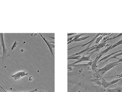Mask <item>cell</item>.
Instances as JSON below:
<instances>
[{
    "mask_svg": "<svg viewBox=\"0 0 122 92\" xmlns=\"http://www.w3.org/2000/svg\"><path fill=\"white\" fill-rule=\"evenodd\" d=\"M107 33H106V34H102V35H101V36H98V37L97 38L96 40V45H98V44H99V42H100L101 40H102L103 39V36H105V35H106Z\"/></svg>",
    "mask_w": 122,
    "mask_h": 92,
    "instance_id": "obj_14",
    "label": "cell"
},
{
    "mask_svg": "<svg viewBox=\"0 0 122 92\" xmlns=\"http://www.w3.org/2000/svg\"><path fill=\"white\" fill-rule=\"evenodd\" d=\"M17 45H18V42L15 41L14 42V45H13V46L11 47V50L14 49V48L16 46H17Z\"/></svg>",
    "mask_w": 122,
    "mask_h": 92,
    "instance_id": "obj_19",
    "label": "cell"
},
{
    "mask_svg": "<svg viewBox=\"0 0 122 92\" xmlns=\"http://www.w3.org/2000/svg\"><path fill=\"white\" fill-rule=\"evenodd\" d=\"M117 84H118V85H122V78H121L120 80Z\"/></svg>",
    "mask_w": 122,
    "mask_h": 92,
    "instance_id": "obj_22",
    "label": "cell"
},
{
    "mask_svg": "<svg viewBox=\"0 0 122 92\" xmlns=\"http://www.w3.org/2000/svg\"><path fill=\"white\" fill-rule=\"evenodd\" d=\"M122 40H121L119 41L118 42H117V43H115V44H114L113 45H111V46H109V47H107L106 49H105L103 51L100 52V53L98 55H97V56H96V59H94V60L93 61V63H98V62L99 61H100V58L102 57V56H103V54H105V53H107V52H109L110 50H111V49H114V47H117V46H119L120 45H122Z\"/></svg>",
    "mask_w": 122,
    "mask_h": 92,
    "instance_id": "obj_2",
    "label": "cell"
},
{
    "mask_svg": "<svg viewBox=\"0 0 122 92\" xmlns=\"http://www.w3.org/2000/svg\"><path fill=\"white\" fill-rule=\"evenodd\" d=\"M91 44H89V45H88V46L86 47H85V48L84 50H81V51H80L79 52H77V53H75V54H74L70 56H81V54H82L84 53H85V52H88V51L90 49L92 48V46L91 47V46H90Z\"/></svg>",
    "mask_w": 122,
    "mask_h": 92,
    "instance_id": "obj_9",
    "label": "cell"
},
{
    "mask_svg": "<svg viewBox=\"0 0 122 92\" xmlns=\"http://www.w3.org/2000/svg\"><path fill=\"white\" fill-rule=\"evenodd\" d=\"M120 63L118 62V61L117 62H112V63H110L107 64L105 67H102V68L99 69L98 70V71L97 72L96 75L97 76H98V77H102L103 76V75L105 74V73H106L107 72L109 71V70H110L111 69L114 68V67L117 66H118L119 64H120Z\"/></svg>",
    "mask_w": 122,
    "mask_h": 92,
    "instance_id": "obj_1",
    "label": "cell"
},
{
    "mask_svg": "<svg viewBox=\"0 0 122 92\" xmlns=\"http://www.w3.org/2000/svg\"><path fill=\"white\" fill-rule=\"evenodd\" d=\"M92 81L94 83L98 84L99 85H102V84H101V82H100V80H99L98 79H94L93 80H92Z\"/></svg>",
    "mask_w": 122,
    "mask_h": 92,
    "instance_id": "obj_18",
    "label": "cell"
},
{
    "mask_svg": "<svg viewBox=\"0 0 122 92\" xmlns=\"http://www.w3.org/2000/svg\"><path fill=\"white\" fill-rule=\"evenodd\" d=\"M75 34H76V33H68V36H71V35H75Z\"/></svg>",
    "mask_w": 122,
    "mask_h": 92,
    "instance_id": "obj_23",
    "label": "cell"
},
{
    "mask_svg": "<svg viewBox=\"0 0 122 92\" xmlns=\"http://www.w3.org/2000/svg\"><path fill=\"white\" fill-rule=\"evenodd\" d=\"M84 35V33H82V34H79V35H76L75 36H74V39H73L71 41H69V42H68L67 44L68 45V44H71V43H72L73 42H75L76 40H77V39H79V38H80L81 36H82Z\"/></svg>",
    "mask_w": 122,
    "mask_h": 92,
    "instance_id": "obj_11",
    "label": "cell"
},
{
    "mask_svg": "<svg viewBox=\"0 0 122 92\" xmlns=\"http://www.w3.org/2000/svg\"><path fill=\"white\" fill-rule=\"evenodd\" d=\"M108 92H122V87H119L114 89H110L107 90Z\"/></svg>",
    "mask_w": 122,
    "mask_h": 92,
    "instance_id": "obj_12",
    "label": "cell"
},
{
    "mask_svg": "<svg viewBox=\"0 0 122 92\" xmlns=\"http://www.w3.org/2000/svg\"><path fill=\"white\" fill-rule=\"evenodd\" d=\"M89 38V36H85V37H80L79 38V39H77V40L75 41V42H79V41H81L83 40H86Z\"/></svg>",
    "mask_w": 122,
    "mask_h": 92,
    "instance_id": "obj_16",
    "label": "cell"
},
{
    "mask_svg": "<svg viewBox=\"0 0 122 92\" xmlns=\"http://www.w3.org/2000/svg\"><path fill=\"white\" fill-rule=\"evenodd\" d=\"M40 36L41 37L42 39H43V40L45 41L46 44L47 46H48L49 49L50 53H51V55H52L53 56H54V53H53V49L54 48V43H51L50 41H48L46 39H45V37H44L43 36H42V35L41 34V33H40Z\"/></svg>",
    "mask_w": 122,
    "mask_h": 92,
    "instance_id": "obj_6",
    "label": "cell"
},
{
    "mask_svg": "<svg viewBox=\"0 0 122 92\" xmlns=\"http://www.w3.org/2000/svg\"><path fill=\"white\" fill-rule=\"evenodd\" d=\"M120 52H122V49L120 50H118V51H115V52H114V53H111V54H109V55H108V56H104V57H103L102 58H101V59H100V61H99L98 62V63L101 62V61H105V60H106V59H107L108 58H109L110 57H111V56H113V55L115 54L120 53Z\"/></svg>",
    "mask_w": 122,
    "mask_h": 92,
    "instance_id": "obj_10",
    "label": "cell"
},
{
    "mask_svg": "<svg viewBox=\"0 0 122 92\" xmlns=\"http://www.w3.org/2000/svg\"><path fill=\"white\" fill-rule=\"evenodd\" d=\"M117 76L118 77V79L122 78V73H121V74H119V75H117Z\"/></svg>",
    "mask_w": 122,
    "mask_h": 92,
    "instance_id": "obj_21",
    "label": "cell"
},
{
    "mask_svg": "<svg viewBox=\"0 0 122 92\" xmlns=\"http://www.w3.org/2000/svg\"><path fill=\"white\" fill-rule=\"evenodd\" d=\"M28 73L24 71H21L16 72L15 74L11 75V77L13 78L15 80H19L24 76H26Z\"/></svg>",
    "mask_w": 122,
    "mask_h": 92,
    "instance_id": "obj_3",
    "label": "cell"
},
{
    "mask_svg": "<svg viewBox=\"0 0 122 92\" xmlns=\"http://www.w3.org/2000/svg\"><path fill=\"white\" fill-rule=\"evenodd\" d=\"M81 57V56H69L68 57L67 59H68V60H69V59H75V60L78 61Z\"/></svg>",
    "mask_w": 122,
    "mask_h": 92,
    "instance_id": "obj_15",
    "label": "cell"
},
{
    "mask_svg": "<svg viewBox=\"0 0 122 92\" xmlns=\"http://www.w3.org/2000/svg\"><path fill=\"white\" fill-rule=\"evenodd\" d=\"M0 40H1V45L2 47V50H3V54H2V59H4V57H5V56L8 53V51L6 49L5 47V45L4 42V34L3 33H0Z\"/></svg>",
    "mask_w": 122,
    "mask_h": 92,
    "instance_id": "obj_7",
    "label": "cell"
},
{
    "mask_svg": "<svg viewBox=\"0 0 122 92\" xmlns=\"http://www.w3.org/2000/svg\"><path fill=\"white\" fill-rule=\"evenodd\" d=\"M120 79H121V78H120V79H115V80H114L111 81V82H106V80H102V81L101 82V84H102V85L103 87V88H108L109 87H110V86L117 84L120 80Z\"/></svg>",
    "mask_w": 122,
    "mask_h": 92,
    "instance_id": "obj_5",
    "label": "cell"
},
{
    "mask_svg": "<svg viewBox=\"0 0 122 92\" xmlns=\"http://www.w3.org/2000/svg\"><path fill=\"white\" fill-rule=\"evenodd\" d=\"M79 92H80V91H79Z\"/></svg>",
    "mask_w": 122,
    "mask_h": 92,
    "instance_id": "obj_25",
    "label": "cell"
},
{
    "mask_svg": "<svg viewBox=\"0 0 122 92\" xmlns=\"http://www.w3.org/2000/svg\"><path fill=\"white\" fill-rule=\"evenodd\" d=\"M117 59H118V63H122V58H117Z\"/></svg>",
    "mask_w": 122,
    "mask_h": 92,
    "instance_id": "obj_20",
    "label": "cell"
},
{
    "mask_svg": "<svg viewBox=\"0 0 122 92\" xmlns=\"http://www.w3.org/2000/svg\"></svg>",
    "mask_w": 122,
    "mask_h": 92,
    "instance_id": "obj_26",
    "label": "cell"
},
{
    "mask_svg": "<svg viewBox=\"0 0 122 92\" xmlns=\"http://www.w3.org/2000/svg\"><path fill=\"white\" fill-rule=\"evenodd\" d=\"M91 56V54H90L89 56H81V57L78 61H76V62H74L73 63L68 64V67L74 66L75 64H76L77 63H80V62H85V61H86V62H91V61H92L91 59V57H90Z\"/></svg>",
    "mask_w": 122,
    "mask_h": 92,
    "instance_id": "obj_4",
    "label": "cell"
},
{
    "mask_svg": "<svg viewBox=\"0 0 122 92\" xmlns=\"http://www.w3.org/2000/svg\"><path fill=\"white\" fill-rule=\"evenodd\" d=\"M0 88H1V89H2V90H4V91L5 92H7L6 90L5 89H4V88H3V87H2V86L0 85ZM38 90V88H36V89L35 90H31V91H27V92H41V91H40V92H37V90Z\"/></svg>",
    "mask_w": 122,
    "mask_h": 92,
    "instance_id": "obj_17",
    "label": "cell"
},
{
    "mask_svg": "<svg viewBox=\"0 0 122 92\" xmlns=\"http://www.w3.org/2000/svg\"><path fill=\"white\" fill-rule=\"evenodd\" d=\"M102 35V34H101V33H97V35H96V36L95 37H94L93 38V39H92V40H91V41H90L89 42H86V43H85V44H83V45H77V46H74V47H71V48H69V49H68V50H70L72 49L75 48V47H79V46H81V47H84V46H86V45H89V44H92V43L94 41L96 40V39H97V38L98 37V36H101V35Z\"/></svg>",
    "mask_w": 122,
    "mask_h": 92,
    "instance_id": "obj_8",
    "label": "cell"
},
{
    "mask_svg": "<svg viewBox=\"0 0 122 92\" xmlns=\"http://www.w3.org/2000/svg\"></svg>",
    "mask_w": 122,
    "mask_h": 92,
    "instance_id": "obj_24",
    "label": "cell"
},
{
    "mask_svg": "<svg viewBox=\"0 0 122 92\" xmlns=\"http://www.w3.org/2000/svg\"><path fill=\"white\" fill-rule=\"evenodd\" d=\"M122 56V52H120V53L115 54L113 55V56H111V57H110L109 58H108L107 59H106V61H105V62H107V61H109V60H110V59H114V58H117V57L119 56Z\"/></svg>",
    "mask_w": 122,
    "mask_h": 92,
    "instance_id": "obj_13",
    "label": "cell"
}]
</instances>
